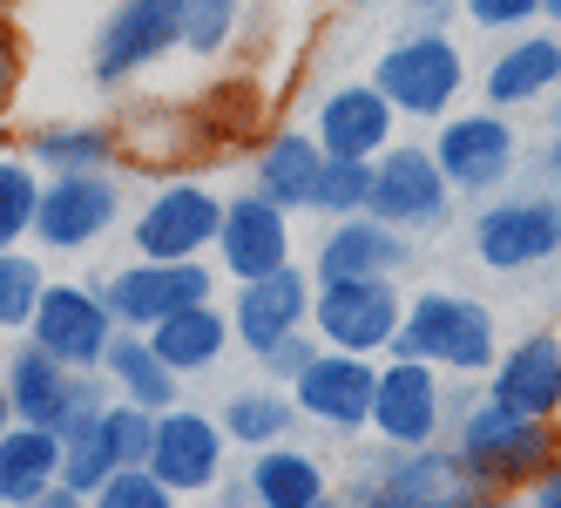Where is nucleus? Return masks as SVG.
I'll return each instance as SVG.
<instances>
[{
	"label": "nucleus",
	"mask_w": 561,
	"mask_h": 508,
	"mask_svg": "<svg viewBox=\"0 0 561 508\" xmlns=\"http://www.w3.org/2000/svg\"><path fill=\"white\" fill-rule=\"evenodd\" d=\"M460 14L480 34H520V27L541 21V0H460Z\"/></svg>",
	"instance_id": "38"
},
{
	"label": "nucleus",
	"mask_w": 561,
	"mask_h": 508,
	"mask_svg": "<svg viewBox=\"0 0 561 508\" xmlns=\"http://www.w3.org/2000/svg\"><path fill=\"white\" fill-rule=\"evenodd\" d=\"M366 211L392 230H407V238H420V230H439L454 217V183L439 177L433 149L426 143H386L373 156V197Z\"/></svg>",
	"instance_id": "7"
},
{
	"label": "nucleus",
	"mask_w": 561,
	"mask_h": 508,
	"mask_svg": "<svg viewBox=\"0 0 561 508\" xmlns=\"http://www.w3.org/2000/svg\"><path fill=\"white\" fill-rule=\"evenodd\" d=\"M318 353V339H305V332H291V339H277L271 353H257V366H264V380L271 386H291L298 373H305V360Z\"/></svg>",
	"instance_id": "39"
},
{
	"label": "nucleus",
	"mask_w": 561,
	"mask_h": 508,
	"mask_svg": "<svg viewBox=\"0 0 561 508\" xmlns=\"http://www.w3.org/2000/svg\"><path fill=\"white\" fill-rule=\"evenodd\" d=\"M89 508H176V495L149 475V467H115V475L89 495Z\"/></svg>",
	"instance_id": "37"
},
{
	"label": "nucleus",
	"mask_w": 561,
	"mask_h": 508,
	"mask_svg": "<svg viewBox=\"0 0 561 508\" xmlns=\"http://www.w3.org/2000/svg\"><path fill=\"white\" fill-rule=\"evenodd\" d=\"M433 163L439 177H447L460 197H488V190H501L520 163V136L501 109H467V115H439L433 129Z\"/></svg>",
	"instance_id": "8"
},
{
	"label": "nucleus",
	"mask_w": 561,
	"mask_h": 508,
	"mask_svg": "<svg viewBox=\"0 0 561 508\" xmlns=\"http://www.w3.org/2000/svg\"><path fill=\"white\" fill-rule=\"evenodd\" d=\"M399 312H407L399 279H325L311 292L318 346H339V353H358V360H379L392 346Z\"/></svg>",
	"instance_id": "6"
},
{
	"label": "nucleus",
	"mask_w": 561,
	"mask_h": 508,
	"mask_svg": "<svg viewBox=\"0 0 561 508\" xmlns=\"http://www.w3.org/2000/svg\"><path fill=\"white\" fill-rule=\"evenodd\" d=\"M467 508H528V501H520V495H507V488H480Z\"/></svg>",
	"instance_id": "42"
},
{
	"label": "nucleus",
	"mask_w": 561,
	"mask_h": 508,
	"mask_svg": "<svg viewBox=\"0 0 561 508\" xmlns=\"http://www.w3.org/2000/svg\"><path fill=\"white\" fill-rule=\"evenodd\" d=\"M467 55L454 34H439V27H413V34H399L392 48H379L373 61V89L399 109V115H413V123H439V115H454V102L467 95Z\"/></svg>",
	"instance_id": "3"
},
{
	"label": "nucleus",
	"mask_w": 561,
	"mask_h": 508,
	"mask_svg": "<svg viewBox=\"0 0 561 508\" xmlns=\"http://www.w3.org/2000/svg\"><path fill=\"white\" fill-rule=\"evenodd\" d=\"M541 170H548V183H561V129H554L548 149H541Z\"/></svg>",
	"instance_id": "43"
},
{
	"label": "nucleus",
	"mask_w": 561,
	"mask_h": 508,
	"mask_svg": "<svg viewBox=\"0 0 561 508\" xmlns=\"http://www.w3.org/2000/svg\"><path fill=\"white\" fill-rule=\"evenodd\" d=\"M305 508H345V501H339V495L325 488V495H318V501H305Z\"/></svg>",
	"instance_id": "48"
},
{
	"label": "nucleus",
	"mask_w": 561,
	"mask_h": 508,
	"mask_svg": "<svg viewBox=\"0 0 561 508\" xmlns=\"http://www.w3.org/2000/svg\"><path fill=\"white\" fill-rule=\"evenodd\" d=\"M95 434H102L115 467H142L149 461V434H156V414H142L136 400H115V407L95 414Z\"/></svg>",
	"instance_id": "33"
},
{
	"label": "nucleus",
	"mask_w": 561,
	"mask_h": 508,
	"mask_svg": "<svg viewBox=\"0 0 561 508\" xmlns=\"http://www.w3.org/2000/svg\"><path fill=\"white\" fill-rule=\"evenodd\" d=\"M520 501H528V508H561V461H548L541 475L528 482V495H520Z\"/></svg>",
	"instance_id": "40"
},
{
	"label": "nucleus",
	"mask_w": 561,
	"mask_h": 508,
	"mask_svg": "<svg viewBox=\"0 0 561 508\" xmlns=\"http://www.w3.org/2000/svg\"><path fill=\"white\" fill-rule=\"evenodd\" d=\"M27 508H89V495H75V488H61V482H55L42 501H27Z\"/></svg>",
	"instance_id": "41"
},
{
	"label": "nucleus",
	"mask_w": 561,
	"mask_h": 508,
	"mask_svg": "<svg viewBox=\"0 0 561 508\" xmlns=\"http://www.w3.org/2000/svg\"><path fill=\"white\" fill-rule=\"evenodd\" d=\"M217 224H224V197H217L210 183H163L136 211V251L142 258H163V264L204 258L217 245Z\"/></svg>",
	"instance_id": "14"
},
{
	"label": "nucleus",
	"mask_w": 561,
	"mask_h": 508,
	"mask_svg": "<svg viewBox=\"0 0 561 508\" xmlns=\"http://www.w3.org/2000/svg\"><path fill=\"white\" fill-rule=\"evenodd\" d=\"M386 353L426 360L433 373H454V380H473V373H488L501 360V319H494V305L473 298V292L426 285V292L407 298Z\"/></svg>",
	"instance_id": "1"
},
{
	"label": "nucleus",
	"mask_w": 561,
	"mask_h": 508,
	"mask_svg": "<svg viewBox=\"0 0 561 508\" xmlns=\"http://www.w3.org/2000/svg\"><path fill=\"white\" fill-rule=\"evenodd\" d=\"M366 427H373L386 448H426V441H439V427H447V386H439V373L426 360L386 353Z\"/></svg>",
	"instance_id": "13"
},
{
	"label": "nucleus",
	"mask_w": 561,
	"mask_h": 508,
	"mask_svg": "<svg viewBox=\"0 0 561 508\" xmlns=\"http://www.w3.org/2000/svg\"><path fill=\"white\" fill-rule=\"evenodd\" d=\"M14 82V55H8V14H0V89Z\"/></svg>",
	"instance_id": "44"
},
{
	"label": "nucleus",
	"mask_w": 561,
	"mask_h": 508,
	"mask_svg": "<svg viewBox=\"0 0 561 508\" xmlns=\"http://www.w3.org/2000/svg\"><path fill=\"white\" fill-rule=\"evenodd\" d=\"M61 482V434L55 427H8L0 434V508H27Z\"/></svg>",
	"instance_id": "26"
},
{
	"label": "nucleus",
	"mask_w": 561,
	"mask_h": 508,
	"mask_svg": "<svg viewBox=\"0 0 561 508\" xmlns=\"http://www.w3.org/2000/svg\"><path fill=\"white\" fill-rule=\"evenodd\" d=\"M488 400H501L507 414H528V420H554L561 414V339L528 332V339L501 346V360L488 366Z\"/></svg>",
	"instance_id": "21"
},
{
	"label": "nucleus",
	"mask_w": 561,
	"mask_h": 508,
	"mask_svg": "<svg viewBox=\"0 0 561 508\" xmlns=\"http://www.w3.org/2000/svg\"><path fill=\"white\" fill-rule=\"evenodd\" d=\"M473 495L480 488L460 475L454 448L426 441V448H386L366 475L352 482L345 508H467Z\"/></svg>",
	"instance_id": "4"
},
{
	"label": "nucleus",
	"mask_w": 561,
	"mask_h": 508,
	"mask_svg": "<svg viewBox=\"0 0 561 508\" xmlns=\"http://www.w3.org/2000/svg\"><path fill=\"white\" fill-rule=\"evenodd\" d=\"M467 251L488 271H528L561 258V197L554 190H528V197H494L467 224Z\"/></svg>",
	"instance_id": "5"
},
{
	"label": "nucleus",
	"mask_w": 561,
	"mask_h": 508,
	"mask_svg": "<svg viewBox=\"0 0 561 508\" xmlns=\"http://www.w3.org/2000/svg\"><path fill=\"white\" fill-rule=\"evenodd\" d=\"M541 21H548V27L561 34V0H541Z\"/></svg>",
	"instance_id": "47"
},
{
	"label": "nucleus",
	"mask_w": 561,
	"mask_h": 508,
	"mask_svg": "<svg viewBox=\"0 0 561 508\" xmlns=\"http://www.w3.org/2000/svg\"><path fill=\"white\" fill-rule=\"evenodd\" d=\"M14 427V400H8V386H0V434Z\"/></svg>",
	"instance_id": "46"
},
{
	"label": "nucleus",
	"mask_w": 561,
	"mask_h": 508,
	"mask_svg": "<svg viewBox=\"0 0 561 508\" xmlns=\"http://www.w3.org/2000/svg\"><path fill=\"white\" fill-rule=\"evenodd\" d=\"M454 461L473 488H528L554 461V427L528 420V414H507L488 394H467L454 407Z\"/></svg>",
	"instance_id": "2"
},
{
	"label": "nucleus",
	"mask_w": 561,
	"mask_h": 508,
	"mask_svg": "<svg viewBox=\"0 0 561 508\" xmlns=\"http://www.w3.org/2000/svg\"><path fill=\"white\" fill-rule=\"evenodd\" d=\"M311 292H318V279H311V271H298V264L271 271V279H244V285H237V305H230V339L244 346L251 360L271 353L277 339L305 332V319H311Z\"/></svg>",
	"instance_id": "18"
},
{
	"label": "nucleus",
	"mask_w": 561,
	"mask_h": 508,
	"mask_svg": "<svg viewBox=\"0 0 561 508\" xmlns=\"http://www.w3.org/2000/svg\"><path fill=\"white\" fill-rule=\"evenodd\" d=\"M561 89V34L554 27H520L514 42L488 61V75H480V95H488V109H528V102H548Z\"/></svg>",
	"instance_id": "22"
},
{
	"label": "nucleus",
	"mask_w": 561,
	"mask_h": 508,
	"mask_svg": "<svg viewBox=\"0 0 561 508\" xmlns=\"http://www.w3.org/2000/svg\"><path fill=\"white\" fill-rule=\"evenodd\" d=\"M123 211V190H115L102 170H75L42 183V204H34V238L48 251H89L102 230Z\"/></svg>",
	"instance_id": "17"
},
{
	"label": "nucleus",
	"mask_w": 561,
	"mask_h": 508,
	"mask_svg": "<svg viewBox=\"0 0 561 508\" xmlns=\"http://www.w3.org/2000/svg\"><path fill=\"white\" fill-rule=\"evenodd\" d=\"M8 400H14V420L27 427H61L75 420V400H82V373H68L61 360H48L42 346H21L8 360Z\"/></svg>",
	"instance_id": "23"
},
{
	"label": "nucleus",
	"mask_w": 561,
	"mask_h": 508,
	"mask_svg": "<svg viewBox=\"0 0 561 508\" xmlns=\"http://www.w3.org/2000/svg\"><path fill=\"white\" fill-rule=\"evenodd\" d=\"M237 21H244V0H183V42L176 48H190V55L210 61V55L230 48Z\"/></svg>",
	"instance_id": "34"
},
{
	"label": "nucleus",
	"mask_w": 561,
	"mask_h": 508,
	"mask_svg": "<svg viewBox=\"0 0 561 508\" xmlns=\"http://www.w3.org/2000/svg\"><path fill=\"white\" fill-rule=\"evenodd\" d=\"M224 454H230V434L196 414V407H163L156 414V434H149V475L163 482L170 495H204L224 482Z\"/></svg>",
	"instance_id": "11"
},
{
	"label": "nucleus",
	"mask_w": 561,
	"mask_h": 508,
	"mask_svg": "<svg viewBox=\"0 0 561 508\" xmlns=\"http://www.w3.org/2000/svg\"><path fill=\"white\" fill-rule=\"evenodd\" d=\"M108 156H115V136L95 129V123H61V129H42V136H34V163H48L55 177L108 170Z\"/></svg>",
	"instance_id": "30"
},
{
	"label": "nucleus",
	"mask_w": 561,
	"mask_h": 508,
	"mask_svg": "<svg viewBox=\"0 0 561 508\" xmlns=\"http://www.w3.org/2000/svg\"><path fill=\"white\" fill-rule=\"evenodd\" d=\"M366 197H373V163H352V156H325V177H318L311 211L325 217V224H339V217H358V211H366Z\"/></svg>",
	"instance_id": "32"
},
{
	"label": "nucleus",
	"mask_w": 561,
	"mask_h": 508,
	"mask_svg": "<svg viewBox=\"0 0 561 508\" xmlns=\"http://www.w3.org/2000/svg\"><path fill=\"white\" fill-rule=\"evenodd\" d=\"M102 366H108V380H115V400H136L142 414L176 407V373L156 360L149 332H115L108 353H102Z\"/></svg>",
	"instance_id": "29"
},
{
	"label": "nucleus",
	"mask_w": 561,
	"mask_h": 508,
	"mask_svg": "<svg viewBox=\"0 0 561 508\" xmlns=\"http://www.w3.org/2000/svg\"><path fill=\"white\" fill-rule=\"evenodd\" d=\"M244 482H251V501L257 508H305V501H318V495L332 488L325 482V461L305 454V448H291V441L257 448L251 467H244Z\"/></svg>",
	"instance_id": "27"
},
{
	"label": "nucleus",
	"mask_w": 561,
	"mask_h": 508,
	"mask_svg": "<svg viewBox=\"0 0 561 508\" xmlns=\"http://www.w3.org/2000/svg\"><path fill=\"white\" fill-rule=\"evenodd\" d=\"M149 346H156V360H163L176 380L183 373H210L230 353V312H217V298L183 305V312H170V319L149 326Z\"/></svg>",
	"instance_id": "25"
},
{
	"label": "nucleus",
	"mask_w": 561,
	"mask_h": 508,
	"mask_svg": "<svg viewBox=\"0 0 561 508\" xmlns=\"http://www.w3.org/2000/svg\"><path fill=\"white\" fill-rule=\"evenodd\" d=\"M345 8H373V0H345Z\"/></svg>",
	"instance_id": "49"
},
{
	"label": "nucleus",
	"mask_w": 561,
	"mask_h": 508,
	"mask_svg": "<svg viewBox=\"0 0 561 508\" xmlns=\"http://www.w3.org/2000/svg\"><path fill=\"white\" fill-rule=\"evenodd\" d=\"M407 8H420V14H447V8H460V0H407Z\"/></svg>",
	"instance_id": "45"
},
{
	"label": "nucleus",
	"mask_w": 561,
	"mask_h": 508,
	"mask_svg": "<svg viewBox=\"0 0 561 508\" xmlns=\"http://www.w3.org/2000/svg\"><path fill=\"white\" fill-rule=\"evenodd\" d=\"M34 346H42L48 360H61L68 373H95L108 339H115V319L102 292L89 285H42V298H34V319H27Z\"/></svg>",
	"instance_id": "12"
},
{
	"label": "nucleus",
	"mask_w": 561,
	"mask_h": 508,
	"mask_svg": "<svg viewBox=\"0 0 561 508\" xmlns=\"http://www.w3.org/2000/svg\"><path fill=\"white\" fill-rule=\"evenodd\" d=\"M210 292H217V271H210L204 258H183V264L142 258V264L115 271V279L102 285V305H108L115 326L149 332L156 319H170V312H183V305H204Z\"/></svg>",
	"instance_id": "9"
},
{
	"label": "nucleus",
	"mask_w": 561,
	"mask_h": 508,
	"mask_svg": "<svg viewBox=\"0 0 561 508\" xmlns=\"http://www.w3.org/2000/svg\"><path fill=\"white\" fill-rule=\"evenodd\" d=\"M399 129V109L373 89V82H339L318 95L311 109V136L325 156H352V163H373V156L392 143Z\"/></svg>",
	"instance_id": "20"
},
{
	"label": "nucleus",
	"mask_w": 561,
	"mask_h": 508,
	"mask_svg": "<svg viewBox=\"0 0 561 508\" xmlns=\"http://www.w3.org/2000/svg\"><path fill=\"white\" fill-rule=\"evenodd\" d=\"M183 42V8L176 0H123L108 8L102 34H95V82H129V75L156 68Z\"/></svg>",
	"instance_id": "16"
},
{
	"label": "nucleus",
	"mask_w": 561,
	"mask_h": 508,
	"mask_svg": "<svg viewBox=\"0 0 561 508\" xmlns=\"http://www.w3.org/2000/svg\"><path fill=\"white\" fill-rule=\"evenodd\" d=\"M257 197H271L277 211H311L318 197V177H325V149H318L311 129H277L264 149H257Z\"/></svg>",
	"instance_id": "24"
},
{
	"label": "nucleus",
	"mask_w": 561,
	"mask_h": 508,
	"mask_svg": "<svg viewBox=\"0 0 561 508\" xmlns=\"http://www.w3.org/2000/svg\"><path fill=\"white\" fill-rule=\"evenodd\" d=\"M108 475H115V461H108V448H102V434H95V420L82 427V434H61V488L95 495Z\"/></svg>",
	"instance_id": "36"
},
{
	"label": "nucleus",
	"mask_w": 561,
	"mask_h": 508,
	"mask_svg": "<svg viewBox=\"0 0 561 508\" xmlns=\"http://www.w3.org/2000/svg\"><path fill=\"white\" fill-rule=\"evenodd\" d=\"M217 427L230 434V448H271V441H291V427H298V400H291V386H237V394L224 400Z\"/></svg>",
	"instance_id": "28"
},
{
	"label": "nucleus",
	"mask_w": 561,
	"mask_h": 508,
	"mask_svg": "<svg viewBox=\"0 0 561 508\" xmlns=\"http://www.w3.org/2000/svg\"><path fill=\"white\" fill-rule=\"evenodd\" d=\"M373 394H379V366L358 353H339V346H318L305 360V373L291 380L298 420L332 427V434H358L373 420Z\"/></svg>",
	"instance_id": "10"
},
{
	"label": "nucleus",
	"mask_w": 561,
	"mask_h": 508,
	"mask_svg": "<svg viewBox=\"0 0 561 508\" xmlns=\"http://www.w3.org/2000/svg\"><path fill=\"white\" fill-rule=\"evenodd\" d=\"M42 264L21 258V251H0V332H14L34 319V298H42Z\"/></svg>",
	"instance_id": "35"
},
{
	"label": "nucleus",
	"mask_w": 561,
	"mask_h": 508,
	"mask_svg": "<svg viewBox=\"0 0 561 508\" xmlns=\"http://www.w3.org/2000/svg\"><path fill=\"white\" fill-rule=\"evenodd\" d=\"M34 204H42V177L21 156H0V251H14L34 230Z\"/></svg>",
	"instance_id": "31"
},
{
	"label": "nucleus",
	"mask_w": 561,
	"mask_h": 508,
	"mask_svg": "<svg viewBox=\"0 0 561 508\" xmlns=\"http://www.w3.org/2000/svg\"><path fill=\"white\" fill-rule=\"evenodd\" d=\"M217 264L230 271L237 285L244 279H271V271L298 264V238H291V211H277L271 197L244 190V197L224 204V224H217Z\"/></svg>",
	"instance_id": "15"
},
{
	"label": "nucleus",
	"mask_w": 561,
	"mask_h": 508,
	"mask_svg": "<svg viewBox=\"0 0 561 508\" xmlns=\"http://www.w3.org/2000/svg\"><path fill=\"white\" fill-rule=\"evenodd\" d=\"M407 264H413L407 230H392L373 211H358V217L325 224V238H318V251H311V279L318 285L325 279H399Z\"/></svg>",
	"instance_id": "19"
}]
</instances>
